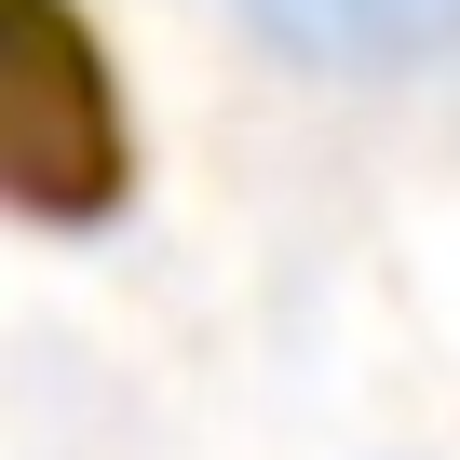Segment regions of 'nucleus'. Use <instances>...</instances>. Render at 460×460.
I'll use <instances>...</instances> for the list:
<instances>
[{"instance_id": "obj_1", "label": "nucleus", "mask_w": 460, "mask_h": 460, "mask_svg": "<svg viewBox=\"0 0 460 460\" xmlns=\"http://www.w3.org/2000/svg\"><path fill=\"white\" fill-rule=\"evenodd\" d=\"M244 28L312 82H406L460 68V0H244Z\"/></svg>"}]
</instances>
